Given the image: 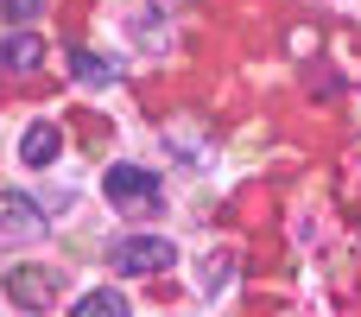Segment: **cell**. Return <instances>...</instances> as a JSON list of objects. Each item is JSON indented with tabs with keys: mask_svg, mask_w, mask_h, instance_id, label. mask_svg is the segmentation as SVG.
Segmentation results:
<instances>
[{
	"mask_svg": "<svg viewBox=\"0 0 361 317\" xmlns=\"http://www.w3.org/2000/svg\"><path fill=\"white\" fill-rule=\"evenodd\" d=\"M70 317H133V305H127L114 286H89V292L70 305Z\"/></svg>",
	"mask_w": 361,
	"mask_h": 317,
	"instance_id": "cell-7",
	"label": "cell"
},
{
	"mask_svg": "<svg viewBox=\"0 0 361 317\" xmlns=\"http://www.w3.org/2000/svg\"><path fill=\"white\" fill-rule=\"evenodd\" d=\"M6 13H13V19H19V25H32V19H38V13H44V0H6Z\"/></svg>",
	"mask_w": 361,
	"mask_h": 317,
	"instance_id": "cell-9",
	"label": "cell"
},
{
	"mask_svg": "<svg viewBox=\"0 0 361 317\" xmlns=\"http://www.w3.org/2000/svg\"><path fill=\"white\" fill-rule=\"evenodd\" d=\"M108 261H114V273H165L178 261V248L165 235H121Z\"/></svg>",
	"mask_w": 361,
	"mask_h": 317,
	"instance_id": "cell-2",
	"label": "cell"
},
{
	"mask_svg": "<svg viewBox=\"0 0 361 317\" xmlns=\"http://www.w3.org/2000/svg\"><path fill=\"white\" fill-rule=\"evenodd\" d=\"M38 229H44V210L25 191H0V235H38Z\"/></svg>",
	"mask_w": 361,
	"mask_h": 317,
	"instance_id": "cell-5",
	"label": "cell"
},
{
	"mask_svg": "<svg viewBox=\"0 0 361 317\" xmlns=\"http://www.w3.org/2000/svg\"><path fill=\"white\" fill-rule=\"evenodd\" d=\"M6 299H13L19 311H51V305L63 299V280H57L51 267H13V273H6Z\"/></svg>",
	"mask_w": 361,
	"mask_h": 317,
	"instance_id": "cell-3",
	"label": "cell"
},
{
	"mask_svg": "<svg viewBox=\"0 0 361 317\" xmlns=\"http://www.w3.org/2000/svg\"><path fill=\"white\" fill-rule=\"evenodd\" d=\"M102 197L114 203V210H127V216H152V210H165L159 203V178L146 172V165H108V178H102Z\"/></svg>",
	"mask_w": 361,
	"mask_h": 317,
	"instance_id": "cell-1",
	"label": "cell"
},
{
	"mask_svg": "<svg viewBox=\"0 0 361 317\" xmlns=\"http://www.w3.org/2000/svg\"><path fill=\"white\" fill-rule=\"evenodd\" d=\"M70 76L89 83V89H108L121 70H114V57H102V51H70Z\"/></svg>",
	"mask_w": 361,
	"mask_h": 317,
	"instance_id": "cell-8",
	"label": "cell"
},
{
	"mask_svg": "<svg viewBox=\"0 0 361 317\" xmlns=\"http://www.w3.org/2000/svg\"><path fill=\"white\" fill-rule=\"evenodd\" d=\"M0 6H6V0H0Z\"/></svg>",
	"mask_w": 361,
	"mask_h": 317,
	"instance_id": "cell-10",
	"label": "cell"
},
{
	"mask_svg": "<svg viewBox=\"0 0 361 317\" xmlns=\"http://www.w3.org/2000/svg\"><path fill=\"white\" fill-rule=\"evenodd\" d=\"M0 64H6V70H13V76H32V70H38V64H44V38H38V32H25V25H19V32H13V38H6V44H0Z\"/></svg>",
	"mask_w": 361,
	"mask_h": 317,
	"instance_id": "cell-6",
	"label": "cell"
},
{
	"mask_svg": "<svg viewBox=\"0 0 361 317\" xmlns=\"http://www.w3.org/2000/svg\"><path fill=\"white\" fill-rule=\"evenodd\" d=\"M57 152H63V127H57V121H32L25 140H19V159H25L32 172H44V165H57Z\"/></svg>",
	"mask_w": 361,
	"mask_h": 317,
	"instance_id": "cell-4",
	"label": "cell"
},
{
	"mask_svg": "<svg viewBox=\"0 0 361 317\" xmlns=\"http://www.w3.org/2000/svg\"><path fill=\"white\" fill-rule=\"evenodd\" d=\"M0 70H6V64H0Z\"/></svg>",
	"mask_w": 361,
	"mask_h": 317,
	"instance_id": "cell-11",
	"label": "cell"
}]
</instances>
